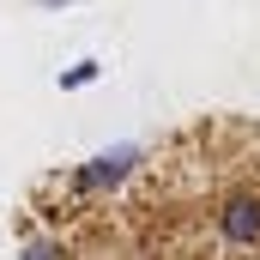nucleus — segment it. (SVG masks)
<instances>
[{"mask_svg": "<svg viewBox=\"0 0 260 260\" xmlns=\"http://www.w3.org/2000/svg\"><path fill=\"white\" fill-rule=\"evenodd\" d=\"M145 170V145H133V139H121V145H109V151H97V157H85L79 170H67V194L79 200H103V194H121L133 176Z\"/></svg>", "mask_w": 260, "mask_h": 260, "instance_id": "nucleus-1", "label": "nucleus"}, {"mask_svg": "<svg viewBox=\"0 0 260 260\" xmlns=\"http://www.w3.org/2000/svg\"><path fill=\"white\" fill-rule=\"evenodd\" d=\"M43 12H67V6H85V0H37Z\"/></svg>", "mask_w": 260, "mask_h": 260, "instance_id": "nucleus-5", "label": "nucleus"}, {"mask_svg": "<svg viewBox=\"0 0 260 260\" xmlns=\"http://www.w3.org/2000/svg\"><path fill=\"white\" fill-rule=\"evenodd\" d=\"M97 79H103V61H73L67 73H55L61 91H85V85H97Z\"/></svg>", "mask_w": 260, "mask_h": 260, "instance_id": "nucleus-4", "label": "nucleus"}, {"mask_svg": "<svg viewBox=\"0 0 260 260\" xmlns=\"http://www.w3.org/2000/svg\"><path fill=\"white\" fill-rule=\"evenodd\" d=\"M212 236L230 248V254L260 260V188H230V194L212 206Z\"/></svg>", "mask_w": 260, "mask_h": 260, "instance_id": "nucleus-2", "label": "nucleus"}, {"mask_svg": "<svg viewBox=\"0 0 260 260\" xmlns=\"http://www.w3.org/2000/svg\"><path fill=\"white\" fill-rule=\"evenodd\" d=\"M24 260H79L67 236H30L24 242Z\"/></svg>", "mask_w": 260, "mask_h": 260, "instance_id": "nucleus-3", "label": "nucleus"}]
</instances>
